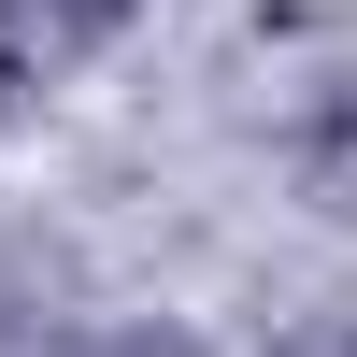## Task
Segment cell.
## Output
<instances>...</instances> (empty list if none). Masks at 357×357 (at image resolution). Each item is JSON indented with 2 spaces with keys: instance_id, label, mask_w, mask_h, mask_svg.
<instances>
[{
  "instance_id": "1",
  "label": "cell",
  "mask_w": 357,
  "mask_h": 357,
  "mask_svg": "<svg viewBox=\"0 0 357 357\" xmlns=\"http://www.w3.org/2000/svg\"><path fill=\"white\" fill-rule=\"evenodd\" d=\"M114 29H129V0H0V114L57 100Z\"/></svg>"
},
{
  "instance_id": "2",
  "label": "cell",
  "mask_w": 357,
  "mask_h": 357,
  "mask_svg": "<svg viewBox=\"0 0 357 357\" xmlns=\"http://www.w3.org/2000/svg\"><path fill=\"white\" fill-rule=\"evenodd\" d=\"M100 357H200L186 329H129V343H100Z\"/></svg>"
}]
</instances>
